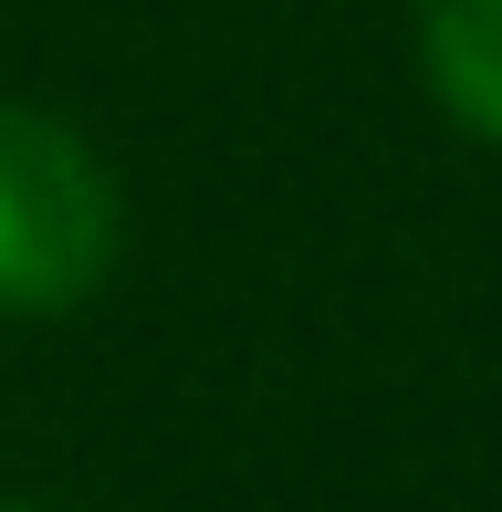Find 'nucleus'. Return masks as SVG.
<instances>
[{"label":"nucleus","instance_id":"1","mask_svg":"<svg viewBox=\"0 0 502 512\" xmlns=\"http://www.w3.org/2000/svg\"><path fill=\"white\" fill-rule=\"evenodd\" d=\"M126 209L95 136L0 95V324L74 314L116 272Z\"/></svg>","mask_w":502,"mask_h":512},{"label":"nucleus","instance_id":"2","mask_svg":"<svg viewBox=\"0 0 502 512\" xmlns=\"http://www.w3.org/2000/svg\"><path fill=\"white\" fill-rule=\"evenodd\" d=\"M419 74L471 136L502 147V0H419Z\"/></svg>","mask_w":502,"mask_h":512},{"label":"nucleus","instance_id":"3","mask_svg":"<svg viewBox=\"0 0 502 512\" xmlns=\"http://www.w3.org/2000/svg\"><path fill=\"white\" fill-rule=\"evenodd\" d=\"M0 512H53V502H0Z\"/></svg>","mask_w":502,"mask_h":512}]
</instances>
